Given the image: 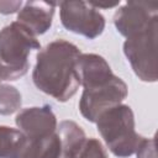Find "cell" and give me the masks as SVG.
<instances>
[{
	"label": "cell",
	"mask_w": 158,
	"mask_h": 158,
	"mask_svg": "<svg viewBox=\"0 0 158 158\" xmlns=\"http://www.w3.org/2000/svg\"><path fill=\"white\" fill-rule=\"evenodd\" d=\"M80 54V49L65 40H56L38 51L32 73L37 89L58 101L69 100L80 86L77 73Z\"/></svg>",
	"instance_id": "1"
},
{
	"label": "cell",
	"mask_w": 158,
	"mask_h": 158,
	"mask_svg": "<svg viewBox=\"0 0 158 158\" xmlns=\"http://www.w3.org/2000/svg\"><path fill=\"white\" fill-rule=\"evenodd\" d=\"M95 122L107 148L118 158L135 154L144 139L136 132L133 112L125 104L105 110L98 116Z\"/></svg>",
	"instance_id": "2"
},
{
	"label": "cell",
	"mask_w": 158,
	"mask_h": 158,
	"mask_svg": "<svg viewBox=\"0 0 158 158\" xmlns=\"http://www.w3.org/2000/svg\"><path fill=\"white\" fill-rule=\"evenodd\" d=\"M158 21L138 32L123 43V52L136 73L143 81H156L158 78Z\"/></svg>",
	"instance_id": "3"
},
{
	"label": "cell",
	"mask_w": 158,
	"mask_h": 158,
	"mask_svg": "<svg viewBox=\"0 0 158 158\" xmlns=\"http://www.w3.org/2000/svg\"><path fill=\"white\" fill-rule=\"evenodd\" d=\"M38 48L37 37L17 21H12L0 31V59L14 69L26 74L30 67L28 54Z\"/></svg>",
	"instance_id": "4"
},
{
	"label": "cell",
	"mask_w": 158,
	"mask_h": 158,
	"mask_svg": "<svg viewBox=\"0 0 158 158\" xmlns=\"http://www.w3.org/2000/svg\"><path fill=\"white\" fill-rule=\"evenodd\" d=\"M59 15L62 25L74 33L89 40L100 36L105 28V17L98 9L85 1H60Z\"/></svg>",
	"instance_id": "5"
},
{
	"label": "cell",
	"mask_w": 158,
	"mask_h": 158,
	"mask_svg": "<svg viewBox=\"0 0 158 158\" xmlns=\"http://www.w3.org/2000/svg\"><path fill=\"white\" fill-rule=\"evenodd\" d=\"M126 96V83L121 78L114 75L109 81L101 85L84 89L79 101V110L88 121L95 122L101 112L121 104Z\"/></svg>",
	"instance_id": "6"
},
{
	"label": "cell",
	"mask_w": 158,
	"mask_h": 158,
	"mask_svg": "<svg viewBox=\"0 0 158 158\" xmlns=\"http://www.w3.org/2000/svg\"><path fill=\"white\" fill-rule=\"evenodd\" d=\"M158 21V1H128L114 16L117 31L126 38L144 31Z\"/></svg>",
	"instance_id": "7"
},
{
	"label": "cell",
	"mask_w": 158,
	"mask_h": 158,
	"mask_svg": "<svg viewBox=\"0 0 158 158\" xmlns=\"http://www.w3.org/2000/svg\"><path fill=\"white\" fill-rule=\"evenodd\" d=\"M15 121L28 139L44 138L57 132V118L49 105L23 109L17 114Z\"/></svg>",
	"instance_id": "8"
},
{
	"label": "cell",
	"mask_w": 158,
	"mask_h": 158,
	"mask_svg": "<svg viewBox=\"0 0 158 158\" xmlns=\"http://www.w3.org/2000/svg\"><path fill=\"white\" fill-rule=\"evenodd\" d=\"M79 83L84 89L94 88L109 81L115 74L109 63L99 54L81 53L77 60Z\"/></svg>",
	"instance_id": "9"
},
{
	"label": "cell",
	"mask_w": 158,
	"mask_h": 158,
	"mask_svg": "<svg viewBox=\"0 0 158 158\" xmlns=\"http://www.w3.org/2000/svg\"><path fill=\"white\" fill-rule=\"evenodd\" d=\"M57 2L27 1L19 11L17 22L28 28L35 36L44 33L52 25Z\"/></svg>",
	"instance_id": "10"
},
{
	"label": "cell",
	"mask_w": 158,
	"mask_h": 158,
	"mask_svg": "<svg viewBox=\"0 0 158 158\" xmlns=\"http://www.w3.org/2000/svg\"><path fill=\"white\" fill-rule=\"evenodd\" d=\"M27 138L19 130L0 126V158H22Z\"/></svg>",
	"instance_id": "11"
},
{
	"label": "cell",
	"mask_w": 158,
	"mask_h": 158,
	"mask_svg": "<svg viewBox=\"0 0 158 158\" xmlns=\"http://www.w3.org/2000/svg\"><path fill=\"white\" fill-rule=\"evenodd\" d=\"M21 94L11 85L0 84V115H11L21 107Z\"/></svg>",
	"instance_id": "12"
},
{
	"label": "cell",
	"mask_w": 158,
	"mask_h": 158,
	"mask_svg": "<svg viewBox=\"0 0 158 158\" xmlns=\"http://www.w3.org/2000/svg\"><path fill=\"white\" fill-rule=\"evenodd\" d=\"M65 156H72L74 158H109L105 148L96 138H85L74 152Z\"/></svg>",
	"instance_id": "13"
},
{
	"label": "cell",
	"mask_w": 158,
	"mask_h": 158,
	"mask_svg": "<svg viewBox=\"0 0 158 158\" xmlns=\"http://www.w3.org/2000/svg\"><path fill=\"white\" fill-rule=\"evenodd\" d=\"M137 158H156V139L144 138L136 152Z\"/></svg>",
	"instance_id": "14"
},
{
	"label": "cell",
	"mask_w": 158,
	"mask_h": 158,
	"mask_svg": "<svg viewBox=\"0 0 158 158\" xmlns=\"http://www.w3.org/2000/svg\"><path fill=\"white\" fill-rule=\"evenodd\" d=\"M22 6V1H0V14L7 15L16 12Z\"/></svg>",
	"instance_id": "15"
},
{
	"label": "cell",
	"mask_w": 158,
	"mask_h": 158,
	"mask_svg": "<svg viewBox=\"0 0 158 158\" xmlns=\"http://www.w3.org/2000/svg\"><path fill=\"white\" fill-rule=\"evenodd\" d=\"M60 158H74V157H72V156H65V154H62V156H60Z\"/></svg>",
	"instance_id": "16"
}]
</instances>
